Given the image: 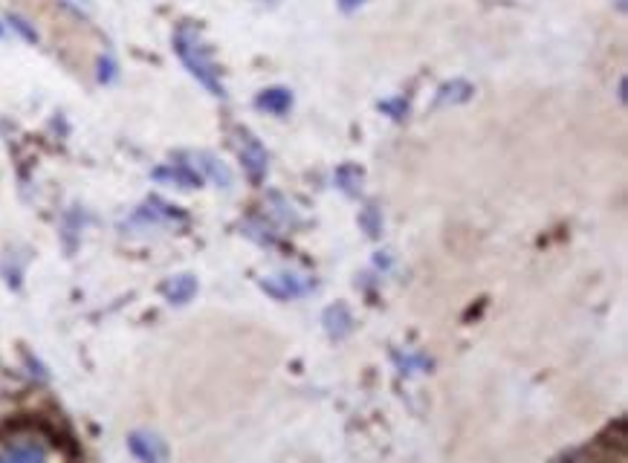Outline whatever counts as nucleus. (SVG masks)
Masks as SVG:
<instances>
[{
  "instance_id": "f257e3e1",
  "label": "nucleus",
  "mask_w": 628,
  "mask_h": 463,
  "mask_svg": "<svg viewBox=\"0 0 628 463\" xmlns=\"http://www.w3.org/2000/svg\"><path fill=\"white\" fill-rule=\"evenodd\" d=\"M174 50L183 58V64L189 67V73H192L194 79L203 84L209 93L226 96V93H223V84H220L218 67H215V61H212V53H209V47H206L203 38H200V29L189 27V24L177 29V35H174Z\"/></svg>"
},
{
  "instance_id": "f03ea898",
  "label": "nucleus",
  "mask_w": 628,
  "mask_h": 463,
  "mask_svg": "<svg viewBox=\"0 0 628 463\" xmlns=\"http://www.w3.org/2000/svg\"><path fill=\"white\" fill-rule=\"evenodd\" d=\"M50 452L41 440H32V437H18V440H9L6 449H0V461H12V463H32V461H44Z\"/></svg>"
},
{
  "instance_id": "7ed1b4c3",
  "label": "nucleus",
  "mask_w": 628,
  "mask_h": 463,
  "mask_svg": "<svg viewBox=\"0 0 628 463\" xmlns=\"http://www.w3.org/2000/svg\"><path fill=\"white\" fill-rule=\"evenodd\" d=\"M128 446H131V452H134V458L139 461H163L165 458V446L160 437L154 435H145V432H134V435L128 437Z\"/></svg>"
},
{
  "instance_id": "20e7f679",
  "label": "nucleus",
  "mask_w": 628,
  "mask_h": 463,
  "mask_svg": "<svg viewBox=\"0 0 628 463\" xmlns=\"http://www.w3.org/2000/svg\"><path fill=\"white\" fill-rule=\"evenodd\" d=\"M241 157H244L246 168H249V174L252 177H261L264 171H267V151L258 145V139L246 137L244 145H241Z\"/></svg>"
},
{
  "instance_id": "39448f33",
  "label": "nucleus",
  "mask_w": 628,
  "mask_h": 463,
  "mask_svg": "<svg viewBox=\"0 0 628 463\" xmlns=\"http://www.w3.org/2000/svg\"><path fill=\"white\" fill-rule=\"evenodd\" d=\"M293 105V93L284 90V87H273V90H264L258 96V108L270 110V113H287Z\"/></svg>"
},
{
  "instance_id": "423d86ee",
  "label": "nucleus",
  "mask_w": 628,
  "mask_h": 463,
  "mask_svg": "<svg viewBox=\"0 0 628 463\" xmlns=\"http://www.w3.org/2000/svg\"><path fill=\"white\" fill-rule=\"evenodd\" d=\"M194 290H197V281H194L192 275L171 278V281L163 287V293L168 296V301H174V304H183V301L192 299Z\"/></svg>"
},
{
  "instance_id": "0eeeda50",
  "label": "nucleus",
  "mask_w": 628,
  "mask_h": 463,
  "mask_svg": "<svg viewBox=\"0 0 628 463\" xmlns=\"http://www.w3.org/2000/svg\"><path fill=\"white\" fill-rule=\"evenodd\" d=\"M12 27L18 29L21 35H27L29 41H35V38H38V35H35V32H32V29H29L27 24H24V21H18V18H12Z\"/></svg>"
},
{
  "instance_id": "6e6552de",
  "label": "nucleus",
  "mask_w": 628,
  "mask_h": 463,
  "mask_svg": "<svg viewBox=\"0 0 628 463\" xmlns=\"http://www.w3.org/2000/svg\"><path fill=\"white\" fill-rule=\"evenodd\" d=\"M365 0H339V6H342V12H354V9H359Z\"/></svg>"
},
{
  "instance_id": "1a4fd4ad",
  "label": "nucleus",
  "mask_w": 628,
  "mask_h": 463,
  "mask_svg": "<svg viewBox=\"0 0 628 463\" xmlns=\"http://www.w3.org/2000/svg\"><path fill=\"white\" fill-rule=\"evenodd\" d=\"M3 35H6V27H3V24H0V38H3Z\"/></svg>"
}]
</instances>
